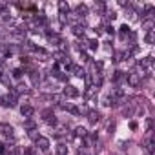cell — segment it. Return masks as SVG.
Wrapping results in <instances>:
<instances>
[{
  "label": "cell",
  "instance_id": "obj_1",
  "mask_svg": "<svg viewBox=\"0 0 155 155\" xmlns=\"http://www.w3.org/2000/svg\"><path fill=\"white\" fill-rule=\"evenodd\" d=\"M128 84L130 86H139L140 84V73H137V71H133V73H130L128 75Z\"/></svg>",
  "mask_w": 155,
  "mask_h": 155
},
{
  "label": "cell",
  "instance_id": "obj_2",
  "mask_svg": "<svg viewBox=\"0 0 155 155\" xmlns=\"http://www.w3.org/2000/svg\"><path fill=\"white\" fill-rule=\"evenodd\" d=\"M35 140H37V146H38L42 151H48V150H49V140H48L46 137H37Z\"/></svg>",
  "mask_w": 155,
  "mask_h": 155
},
{
  "label": "cell",
  "instance_id": "obj_3",
  "mask_svg": "<svg viewBox=\"0 0 155 155\" xmlns=\"http://www.w3.org/2000/svg\"><path fill=\"white\" fill-rule=\"evenodd\" d=\"M20 113H22V117H26V119H29L33 113H35V110H33V106H28V104H24L22 108H20Z\"/></svg>",
  "mask_w": 155,
  "mask_h": 155
},
{
  "label": "cell",
  "instance_id": "obj_4",
  "mask_svg": "<svg viewBox=\"0 0 155 155\" xmlns=\"http://www.w3.org/2000/svg\"><path fill=\"white\" fill-rule=\"evenodd\" d=\"M64 93L68 95V97H77V95H79V91H77L73 86H66V90H64Z\"/></svg>",
  "mask_w": 155,
  "mask_h": 155
},
{
  "label": "cell",
  "instance_id": "obj_5",
  "mask_svg": "<svg viewBox=\"0 0 155 155\" xmlns=\"http://www.w3.org/2000/svg\"><path fill=\"white\" fill-rule=\"evenodd\" d=\"M151 62H153V58H151V57H146V58H142V60H140V69H144V68H150V66H151Z\"/></svg>",
  "mask_w": 155,
  "mask_h": 155
},
{
  "label": "cell",
  "instance_id": "obj_6",
  "mask_svg": "<svg viewBox=\"0 0 155 155\" xmlns=\"http://www.w3.org/2000/svg\"><path fill=\"white\" fill-rule=\"evenodd\" d=\"M153 38H155L153 29H150V31H148V35H146V42H148V44H151V42H153Z\"/></svg>",
  "mask_w": 155,
  "mask_h": 155
},
{
  "label": "cell",
  "instance_id": "obj_7",
  "mask_svg": "<svg viewBox=\"0 0 155 155\" xmlns=\"http://www.w3.org/2000/svg\"><path fill=\"white\" fill-rule=\"evenodd\" d=\"M75 135H77V137H86V130H84V128H77Z\"/></svg>",
  "mask_w": 155,
  "mask_h": 155
},
{
  "label": "cell",
  "instance_id": "obj_8",
  "mask_svg": "<svg viewBox=\"0 0 155 155\" xmlns=\"http://www.w3.org/2000/svg\"><path fill=\"white\" fill-rule=\"evenodd\" d=\"M46 101H53V102H58V97L57 95H44Z\"/></svg>",
  "mask_w": 155,
  "mask_h": 155
},
{
  "label": "cell",
  "instance_id": "obj_9",
  "mask_svg": "<svg viewBox=\"0 0 155 155\" xmlns=\"http://www.w3.org/2000/svg\"><path fill=\"white\" fill-rule=\"evenodd\" d=\"M146 150H148V151H150V153H151V151H153V142H151V140H150V139H146Z\"/></svg>",
  "mask_w": 155,
  "mask_h": 155
},
{
  "label": "cell",
  "instance_id": "obj_10",
  "mask_svg": "<svg viewBox=\"0 0 155 155\" xmlns=\"http://www.w3.org/2000/svg\"><path fill=\"white\" fill-rule=\"evenodd\" d=\"M57 151H58V155H66V146H64V144H58Z\"/></svg>",
  "mask_w": 155,
  "mask_h": 155
},
{
  "label": "cell",
  "instance_id": "obj_11",
  "mask_svg": "<svg viewBox=\"0 0 155 155\" xmlns=\"http://www.w3.org/2000/svg\"><path fill=\"white\" fill-rule=\"evenodd\" d=\"M58 8H60L62 11H69V8H68V4H64V2H60V4H58Z\"/></svg>",
  "mask_w": 155,
  "mask_h": 155
},
{
  "label": "cell",
  "instance_id": "obj_12",
  "mask_svg": "<svg viewBox=\"0 0 155 155\" xmlns=\"http://www.w3.org/2000/svg\"><path fill=\"white\" fill-rule=\"evenodd\" d=\"M90 120H99V113H91L90 115Z\"/></svg>",
  "mask_w": 155,
  "mask_h": 155
},
{
  "label": "cell",
  "instance_id": "obj_13",
  "mask_svg": "<svg viewBox=\"0 0 155 155\" xmlns=\"http://www.w3.org/2000/svg\"><path fill=\"white\" fill-rule=\"evenodd\" d=\"M9 155H20V151H18L17 148H11V151H9Z\"/></svg>",
  "mask_w": 155,
  "mask_h": 155
},
{
  "label": "cell",
  "instance_id": "obj_14",
  "mask_svg": "<svg viewBox=\"0 0 155 155\" xmlns=\"http://www.w3.org/2000/svg\"><path fill=\"white\" fill-rule=\"evenodd\" d=\"M77 11H79V13H82V15H84V13H86V8H84V6H79V8H77Z\"/></svg>",
  "mask_w": 155,
  "mask_h": 155
},
{
  "label": "cell",
  "instance_id": "obj_15",
  "mask_svg": "<svg viewBox=\"0 0 155 155\" xmlns=\"http://www.w3.org/2000/svg\"><path fill=\"white\" fill-rule=\"evenodd\" d=\"M8 8V4L6 2H2V0H0V9H6Z\"/></svg>",
  "mask_w": 155,
  "mask_h": 155
},
{
  "label": "cell",
  "instance_id": "obj_16",
  "mask_svg": "<svg viewBox=\"0 0 155 155\" xmlns=\"http://www.w3.org/2000/svg\"><path fill=\"white\" fill-rule=\"evenodd\" d=\"M146 126H148V130H151V126H153V120H151V119H150V120H148V124H146Z\"/></svg>",
  "mask_w": 155,
  "mask_h": 155
},
{
  "label": "cell",
  "instance_id": "obj_17",
  "mask_svg": "<svg viewBox=\"0 0 155 155\" xmlns=\"http://www.w3.org/2000/svg\"><path fill=\"white\" fill-rule=\"evenodd\" d=\"M26 155H35V150H28V151H26Z\"/></svg>",
  "mask_w": 155,
  "mask_h": 155
},
{
  "label": "cell",
  "instance_id": "obj_18",
  "mask_svg": "<svg viewBox=\"0 0 155 155\" xmlns=\"http://www.w3.org/2000/svg\"><path fill=\"white\" fill-rule=\"evenodd\" d=\"M0 151H4V146H2V144H0Z\"/></svg>",
  "mask_w": 155,
  "mask_h": 155
},
{
  "label": "cell",
  "instance_id": "obj_19",
  "mask_svg": "<svg viewBox=\"0 0 155 155\" xmlns=\"http://www.w3.org/2000/svg\"><path fill=\"white\" fill-rule=\"evenodd\" d=\"M0 79H2V75H0Z\"/></svg>",
  "mask_w": 155,
  "mask_h": 155
}]
</instances>
